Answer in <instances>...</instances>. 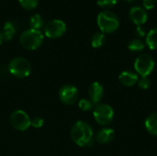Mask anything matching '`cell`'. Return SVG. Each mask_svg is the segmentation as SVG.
Masks as SVG:
<instances>
[{"label": "cell", "mask_w": 157, "mask_h": 156, "mask_svg": "<svg viewBox=\"0 0 157 156\" xmlns=\"http://www.w3.org/2000/svg\"><path fill=\"white\" fill-rule=\"evenodd\" d=\"M119 0H97V4L101 7H110L115 6Z\"/></svg>", "instance_id": "23"}, {"label": "cell", "mask_w": 157, "mask_h": 156, "mask_svg": "<svg viewBox=\"0 0 157 156\" xmlns=\"http://www.w3.org/2000/svg\"><path fill=\"white\" fill-rule=\"evenodd\" d=\"M128 49L131 51H141L144 49V43L140 39H133L129 42Z\"/></svg>", "instance_id": "19"}, {"label": "cell", "mask_w": 157, "mask_h": 156, "mask_svg": "<svg viewBox=\"0 0 157 156\" xmlns=\"http://www.w3.org/2000/svg\"><path fill=\"white\" fill-rule=\"evenodd\" d=\"M129 17L132 20V23H134L137 26H142L144 25L147 19H148V15L145 9L142 6H132L130 9L129 12Z\"/></svg>", "instance_id": "10"}, {"label": "cell", "mask_w": 157, "mask_h": 156, "mask_svg": "<svg viewBox=\"0 0 157 156\" xmlns=\"http://www.w3.org/2000/svg\"><path fill=\"white\" fill-rule=\"evenodd\" d=\"M29 25L31 26V29L40 30L43 27V19L39 14H34L29 18Z\"/></svg>", "instance_id": "17"}, {"label": "cell", "mask_w": 157, "mask_h": 156, "mask_svg": "<svg viewBox=\"0 0 157 156\" xmlns=\"http://www.w3.org/2000/svg\"><path fill=\"white\" fill-rule=\"evenodd\" d=\"M97 21L102 33L115 32L120 27V20L118 16L109 10L100 12L98 16Z\"/></svg>", "instance_id": "2"}, {"label": "cell", "mask_w": 157, "mask_h": 156, "mask_svg": "<svg viewBox=\"0 0 157 156\" xmlns=\"http://www.w3.org/2000/svg\"><path fill=\"white\" fill-rule=\"evenodd\" d=\"M156 1H157V0H156Z\"/></svg>", "instance_id": "29"}, {"label": "cell", "mask_w": 157, "mask_h": 156, "mask_svg": "<svg viewBox=\"0 0 157 156\" xmlns=\"http://www.w3.org/2000/svg\"><path fill=\"white\" fill-rule=\"evenodd\" d=\"M115 131L110 128H103L97 133L96 140L100 144H108L114 139Z\"/></svg>", "instance_id": "13"}, {"label": "cell", "mask_w": 157, "mask_h": 156, "mask_svg": "<svg viewBox=\"0 0 157 156\" xmlns=\"http://www.w3.org/2000/svg\"><path fill=\"white\" fill-rule=\"evenodd\" d=\"M79 108L83 110V111H89L93 108V102L90 99H86V98H82L79 103H78Z\"/></svg>", "instance_id": "21"}, {"label": "cell", "mask_w": 157, "mask_h": 156, "mask_svg": "<svg viewBox=\"0 0 157 156\" xmlns=\"http://www.w3.org/2000/svg\"><path fill=\"white\" fill-rule=\"evenodd\" d=\"M144 125L149 133L157 136V111L151 113L146 118Z\"/></svg>", "instance_id": "14"}, {"label": "cell", "mask_w": 157, "mask_h": 156, "mask_svg": "<svg viewBox=\"0 0 157 156\" xmlns=\"http://www.w3.org/2000/svg\"><path fill=\"white\" fill-rule=\"evenodd\" d=\"M138 86L139 87H141L142 89H148L151 86V80L149 79V77H141L138 80Z\"/></svg>", "instance_id": "22"}, {"label": "cell", "mask_w": 157, "mask_h": 156, "mask_svg": "<svg viewBox=\"0 0 157 156\" xmlns=\"http://www.w3.org/2000/svg\"><path fill=\"white\" fill-rule=\"evenodd\" d=\"M105 42V35L102 32H96L91 39V45L94 48L101 47Z\"/></svg>", "instance_id": "18"}, {"label": "cell", "mask_w": 157, "mask_h": 156, "mask_svg": "<svg viewBox=\"0 0 157 156\" xmlns=\"http://www.w3.org/2000/svg\"><path fill=\"white\" fill-rule=\"evenodd\" d=\"M155 63L154 58L147 54L142 53L137 56L134 61V69L137 74H140L142 77H147L153 72Z\"/></svg>", "instance_id": "4"}, {"label": "cell", "mask_w": 157, "mask_h": 156, "mask_svg": "<svg viewBox=\"0 0 157 156\" xmlns=\"http://www.w3.org/2000/svg\"><path fill=\"white\" fill-rule=\"evenodd\" d=\"M59 97L63 103L66 105H73L78 98V91L75 86L65 85L60 89Z\"/></svg>", "instance_id": "9"}, {"label": "cell", "mask_w": 157, "mask_h": 156, "mask_svg": "<svg viewBox=\"0 0 157 156\" xmlns=\"http://www.w3.org/2000/svg\"><path fill=\"white\" fill-rule=\"evenodd\" d=\"M146 44L150 50L157 49V28L152 29L146 35Z\"/></svg>", "instance_id": "16"}, {"label": "cell", "mask_w": 157, "mask_h": 156, "mask_svg": "<svg viewBox=\"0 0 157 156\" xmlns=\"http://www.w3.org/2000/svg\"><path fill=\"white\" fill-rule=\"evenodd\" d=\"M127 1H128V2H131V3H132V2H134V1H136V0H127Z\"/></svg>", "instance_id": "28"}, {"label": "cell", "mask_w": 157, "mask_h": 156, "mask_svg": "<svg viewBox=\"0 0 157 156\" xmlns=\"http://www.w3.org/2000/svg\"><path fill=\"white\" fill-rule=\"evenodd\" d=\"M10 74L17 78H24L29 75L31 71L30 63L28 60L22 57H17L10 61L8 64Z\"/></svg>", "instance_id": "5"}, {"label": "cell", "mask_w": 157, "mask_h": 156, "mask_svg": "<svg viewBox=\"0 0 157 156\" xmlns=\"http://www.w3.org/2000/svg\"><path fill=\"white\" fill-rule=\"evenodd\" d=\"M66 31V25L63 20L53 19L49 21L44 27V33L50 39H58Z\"/></svg>", "instance_id": "7"}, {"label": "cell", "mask_w": 157, "mask_h": 156, "mask_svg": "<svg viewBox=\"0 0 157 156\" xmlns=\"http://www.w3.org/2000/svg\"><path fill=\"white\" fill-rule=\"evenodd\" d=\"M93 130L89 124L79 120L75 123L71 130V138L78 146H89L93 143Z\"/></svg>", "instance_id": "1"}, {"label": "cell", "mask_w": 157, "mask_h": 156, "mask_svg": "<svg viewBox=\"0 0 157 156\" xmlns=\"http://www.w3.org/2000/svg\"><path fill=\"white\" fill-rule=\"evenodd\" d=\"M42 41L43 35L40 30L33 29L25 30L19 37L20 45L26 50H36L42 44Z\"/></svg>", "instance_id": "3"}, {"label": "cell", "mask_w": 157, "mask_h": 156, "mask_svg": "<svg viewBox=\"0 0 157 156\" xmlns=\"http://www.w3.org/2000/svg\"><path fill=\"white\" fill-rule=\"evenodd\" d=\"M138 74L132 71H123L119 75V81L124 86H132L138 83Z\"/></svg>", "instance_id": "12"}, {"label": "cell", "mask_w": 157, "mask_h": 156, "mask_svg": "<svg viewBox=\"0 0 157 156\" xmlns=\"http://www.w3.org/2000/svg\"><path fill=\"white\" fill-rule=\"evenodd\" d=\"M11 125L17 131H26L30 126V120L23 110H16L10 116Z\"/></svg>", "instance_id": "8"}, {"label": "cell", "mask_w": 157, "mask_h": 156, "mask_svg": "<svg viewBox=\"0 0 157 156\" xmlns=\"http://www.w3.org/2000/svg\"><path fill=\"white\" fill-rule=\"evenodd\" d=\"M16 33V29L15 26L13 25L12 22H6L3 28V32H2V38L3 40L9 41L12 40L13 36Z\"/></svg>", "instance_id": "15"}, {"label": "cell", "mask_w": 157, "mask_h": 156, "mask_svg": "<svg viewBox=\"0 0 157 156\" xmlns=\"http://www.w3.org/2000/svg\"><path fill=\"white\" fill-rule=\"evenodd\" d=\"M136 34L139 36V37H144L145 35V31L144 29L142 28V26H137L136 28Z\"/></svg>", "instance_id": "26"}, {"label": "cell", "mask_w": 157, "mask_h": 156, "mask_svg": "<svg viewBox=\"0 0 157 156\" xmlns=\"http://www.w3.org/2000/svg\"><path fill=\"white\" fill-rule=\"evenodd\" d=\"M43 123H44V120L40 117H36L30 120V125L33 126L34 128H41Z\"/></svg>", "instance_id": "24"}, {"label": "cell", "mask_w": 157, "mask_h": 156, "mask_svg": "<svg viewBox=\"0 0 157 156\" xmlns=\"http://www.w3.org/2000/svg\"><path fill=\"white\" fill-rule=\"evenodd\" d=\"M2 40H3V38H2V33L0 32V45H1V43H2Z\"/></svg>", "instance_id": "27"}, {"label": "cell", "mask_w": 157, "mask_h": 156, "mask_svg": "<svg viewBox=\"0 0 157 156\" xmlns=\"http://www.w3.org/2000/svg\"><path fill=\"white\" fill-rule=\"evenodd\" d=\"M19 4L26 10H33L38 6V0H19Z\"/></svg>", "instance_id": "20"}, {"label": "cell", "mask_w": 157, "mask_h": 156, "mask_svg": "<svg viewBox=\"0 0 157 156\" xmlns=\"http://www.w3.org/2000/svg\"><path fill=\"white\" fill-rule=\"evenodd\" d=\"M144 6L145 9H153L155 6V0H144Z\"/></svg>", "instance_id": "25"}, {"label": "cell", "mask_w": 157, "mask_h": 156, "mask_svg": "<svg viewBox=\"0 0 157 156\" xmlns=\"http://www.w3.org/2000/svg\"><path fill=\"white\" fill-rule=\"evenodd\" d=\"M93 115L97 123L102 126H107L111 123L113 120L114 110L108 104H98L94 108Z\"/></svg>", "instance_id": "6"}, {"label": "cell", "mask_w": 157, "mask_h": 156, "mask_svg": "<svg viewBox=\"0 0 157 156\" xmlns=\"http://www.w3.org/2000/svg\"><path fill=\"white\" fill-rule=\"evenodd\" d=\"M104 95V88L98 82L92 83L88 87V96L93 104H98Z\"/></svg>", "instance_id": "11"}]
</instances>
